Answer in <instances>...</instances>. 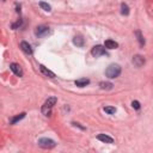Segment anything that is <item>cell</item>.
Returning a JSON list of instances; mask_svg holds the SVG:
<instances>
[{"label": "cell", "instance_id": "obj_1", "mask_svg": "<svg viewBox=\"0 0 153 153\" xmlns=\"http://www.w3.org/2000/svg\"><path fill=\"white\" fill-rule=\"evenodd\" d=\"M121 74V66L117 63H111L106 69H105V75L110 79L117 78Z\"/></svg>", "mask_w": 153, "mask_h": 153}, {"label": "cell", "instance_id": "obj_2", "mask_svg": "<svg viewBox=\"0 0 153 153\" xmlns=\"http://www.w3.org/2000/svg\"><path fill=\"white\" fill-rule=\"evenodd\" d=\"M56 102H57V98L56 97H49L44 102V104L42 105V114L45 115V116H49L50 112H51V109L56 104Z\"/></svg>", "mask_w": 153, "mask_h": 153}, {"label": "cell", "instance_id": "obj_3", "mask_svg": "<svg viewBox=\"0 0 153 153\" xmlns=\"http://www.w3.org/2000/svg\"><path fill=\"white\" fill-rule=\"evenodd\" d=\"M38 146L42 147V148H45V149H49V148H53L56 146V142L51 139H48V137H42L38 140Z\"/></svg>", "mask_w": 153, "mask_h": 153}, {"label": "cell", "instance_id": "obj_4", "mask_svg": "<svg viewBox=\"0 0 153 153\" xmlns=\"http://www.w3.org/2000/svg\"><path fill=\"white\" fill-rule=\"evenodd\" d=\"M49 33V27L47 25H38L36 29H35V35L37 37H44Z\"/></svg>", "mask_w": 153, "mask_h": 153}, {"label": "cell", "instance_id": "obj_5", "mask_svg": "<svg viewBox=\"0 0 153 153\" xmlns=\"http://www.w3.org/2000/svg\"><path fill=\"white\" fill-rule=\"evenodd\" d=\"M91 54L94 56V57H98V56H102V55H106V51H105V48L102 47V45H94L91 50Z\"/></svg>", "mask_w": 153, "mask_h": 153}, {"label": "cell", "instance_id": "obj_6", "mask_svg": "<svg viewBox=\"0 0 153 153\" xmlns=\"http://www.w3.org/2000/svg\"><path fill=\"white\" fill-rule=\"evenodd\" d=\"M133 63L136 67H142L145 65V57L141 55H134L133 56Z\"/></svg>", "mask_w": 153, "mask_h": 153}, {"label": "cell", "instance_id": "obj_7", "mask_svg": "<svg viewBox=\"0 0 153 153\" xmlns=\"http://www.w3.org/2000/svg\"><path fill=\"white\" fill-rule=\"evenodd\" d=\"M10 68H11V71H12L17 76H23V69H22V67H20L18 63H11Z\"/></svg>", "mask_w": 153, "mask_h": 153}, {"label": "cell", "instance_id": "obj_8", "mask_svg": "<svg viewBox=\"0 0 153 153\" xmlns=\"http://www.w3.org/2000/svg\"><path fill=\"white\" fill-rule=\"evenodd\" d=\"M20 49H22L25 54H27V55H32V48H31V45H30L27 42L23 41V42L20 43Z\"/></svg>", "mask_w": 153, "mask_h": 153}, {"label": "cell", "instance_id": "obj_9", "mask_svg": "<svg viewBox=\"0 0 153 153\" xmlns=\"http://www.w3.org/2000/svg\"><path fill=\"white\" fill-rule=\"evenodd\" d=\"M97 139H98L99 141L105 142V143H112V142H114V139H112L111 136H109V135H105V134H98V135H97Z\"/></svg>", "mask_w": 153, "mask_h": 153}, {"label": "cell", "instance_id": "obj_10", "mask_svg": "<svg viewBox=\"0 0 153 153\" xmlns=\"http://www.w3.org/2000/svg\"><path fill=\"white\" fill-rule=\"evenodd\" d=\"M104 47L106 49H116L118 47V43L115 42V41H112V39H106L105 43H104Z\"/></svg>", "mask_w": 153, "mask_h": 153}, {"label": "cell", "instance_id": "obj_11", "mask_svg": "<svg viewBox=\"0 0 153 153\" xmlns=\"http://www.w3.org/2000/svg\"><path fill=\"white\" fill-rule=\"evenodd\" d=\"M39 69H41L42 74H44L45 76H48V78H55V74L51 71H49L48 68H45L43 65H39Z\"/></svg>", "mask_w": 153, "mask_h": 153}, {"label": "cell", "instance_id": "obj_12", "mask_svg": "<svg viewBox=\"0 0 153 153\" xmlns=\"http://www.w3.org/2000/svg\"><path fill=\"white\" fill-rule=\"evenodd\" d=\"M88 84H90V80L87 78H80V79L75 80V85L79 86V87H84V86H86Z\"/></svg>", "mask_w": 153, "mask_h": 153}, {"label": "cell", "instance_id": "obj_13", "mask_svg": "<svg viewBox=\"0 0 153 153\" xmlns=\"http://www.w3.org/2000/svg\"><path fill=\"white\" fill-rule=\"evenodd\" d=\"M73 43H74L76 47H84L85 39H84L81 36H75V37L73 38Z\"/></svg>", "mask_w": 153, "mask_h": 153}, {"label": "cell", "instance_id": "obj_14", "mask_svg": "<svg viewBox=\"0 0 153 153\" xmlns=\"http://www.w3.org/2000/svg\"><path fill=\"white\" fill-rule=\"evenodd\" d=\"M112 84L111 82H108V81H102V82H99V87L102 88V90H111L112 88Z\"/></svg>", "mask_w": 153, "mask_h": 153}, {"label": "cell", "instance_id": "obj_15", "mask_svg": "<svg viewBox=\"0 0 153 153\" xmlns=\"http://www.w3.org/2000/svg\"><path fill=\"white\" fill-rule=\"evenodd\" d=\"M24 117H25V112H22V114H19V115L14 116L13 118H11V121H10V122H11L12 124H14V123H17L18 121H20V120H22V118H24Z\"/></svg>", "mask_w": 153, "mask_h": 153}, {"label": "cell", "instance_id": "obj_16", "mask_svg": "<svg viewBox=\"0 0 153 153\" xmlns=\"http://www.w3.org/2000/svg\"><path fill=\"white\" fill-rule=\"evenodd\" d=\"M121 13L123 14V16H128L129 14V7H128V5L127 4H121Z\"/></svg>", "mask_w": 153, "mask_h": 153}, {"label": "cell", "instance_id": "obj_17", "mask_svg": "<svg viewBox=\"0 0 153 153\" xmlns=\"http://www.w3.org/2000/svg\"><path fill=\"white\" fill-rule=\"evenodd\" d=\"M39 6H41V8H43V10L47 11V12H50V11H51L50 5L47 4V2H44V1H39Z\"/></svg>", "mask_w": 153, "mask_h": 153}, {"label": "cell", "instance_id": "obj_18", "mask_svg": "<svg viewBox=\"0 0 153 153\" xmlns=\"http://www.w3.org/2000/svg\"><path fill=\"white\" fill-rule=\"evenodd\" d=\"M104 111L106 114H109V115H112V114L116 112V108H114V106H104Z\"/></svg>", "mask_w": 153, "mask_h": 153}, {"label": "cell", "instance_id": "obj_19", "mask_svg": "<svg viewBox=\"0 0 153 153\" xmlns=\"http://www.w3.org/2000/svg\"><path fill=\"white\" fill-rule=\"evenodd\" d=\"M135 33H136V36H137V39H139V42H140V45H143V44H145V39H143L141 32H140V31H136Z\"/></svg>", "mask_w": 153, "mask_h": 153}, {"label": "cell", "instance_id": "obj_20", "mask_svg": "<svg viewBox=\"0 0 153 153\" xmlns=\"http://www.w3.org/2000/svg\"><path fill=\"white\" fill-rule=\"evenodd\" d=\"M131 106H133L134 109L139 110V109H140V103H139L137 100H133V102H131Z\"/></svg>", "mask_w": 153, "mask_h": 153}, {"label": "cell", "instance_id": "obj_21", "mask_svg": "<svg viewBox=\"0 0 153 153\" xmlns=\"http://www.w3.org/2000/svg\"><path fill=\"white\" fill-rule=\"evenodd\" d=\"M22 25V19H19L18 22H16L14 24H12V29H17L18 26H20Z\"/></svg>", "mask_w": 153, "mask_h": 153}, {"label": "cell", "instance_id": "obj_22", "mask_svg": "<svg viewBox=\"0 0 153 153\" xmlns=\"http://www.w3.org/2000/svg\"><path fill=\"white\" fill-rule=\"evenodd\" d=\"M72 124H73V126H75V127H79V128H81V129H85V128H84V127H81L79 123H75V122H73Z\"/></svg>", "mask_w": 153, "mask_h": 153}, {"label": "cell", "instance_id": "obj_23", "mask_svg": "<svg viewBox=\"0 0 153 153\" xmlns=\"http://www.w3.org/2000/svg\"><path fill=\"white\" fill-rule=\"evenodd\" d=\"M2 1H5V0H2Z\"/></svg>", "mask_w": 153, "mask_h": 153}]
</instances>
